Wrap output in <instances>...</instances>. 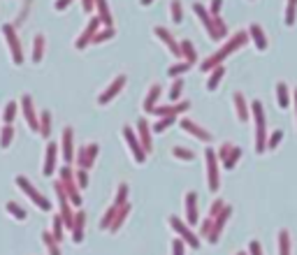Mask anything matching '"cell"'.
<instances>
[{"mask_svg":"<svg viewBox=\"0 0 297 255\" xmlns=\"http://www.w3.org/2000/svg\"><path fill=\"white\" fill-rule=\"evenodd\" d=\"M12 139H14V128L5 126L2 130H0V149H9Z\"/></svg>","mask_w":297,"mask_h":255,"instance_id":"cell-39","label":"cell"},{"mask_svg":"<svg viewBox=\"0 0 297 255\" xmlns=\"http://www.w3.org/2000/svg\"><path fill=\"white\" fill-rule=\"evenodd\" d=\"M21 112H23V119H26V123L31 126L33 132H40V116L35 114V107H33V98L26 93V95H21Z\"/></svg>","mask_w":297,"mask_h":255,"instance_id":"cell-12","label":"cell"},{"mask_svg":"<svg viewBox=\"0 0 297 255\" xmlns=\"http://www.w3.org/2000/svg\"><path fill=\"white\" fill-rule=\"evenodd\" d=\"M230 213H232V207H230V204H225V207H223V211H221V213H218V216L213 218V227H212V234H209V237H207V241H209V244H216V241L221 239L223 225H225V223H228Z\"/></svg>","mask_w":297,"mask_h":255,"instance_id":"cell-13","label":"cell"},{"mask_svg":"<svg viewBox=\"0 0 297 255\" xmlns=\"http://www.w3.org/2000/svg\"><path fill=\"white\" fill-rule=\"evenodd\" d=\"M170 227L174 230V234L179 237V239L186 241V246H191V248H200V239L195 237V232L191 230V225H188V223H183V220H179L176 216H170Z\"/></svg>","mask_w":297,"mask_h":255,"instance_id":"cell-6","label":"cell"},{"mask_svg":"<svg viewBox=\"0 0 297 255\" xmlns=\"http://www.w3.org/2000/svg\"><path fill=\"white\" fill-rule=\"evenodd\" d=\"M119 209H121V207H114V204H112V207L105 211V216L100 218V230H109V227H112L114 216H116V211H119Z\"/></svg>","mask_w":297,"mask_h":255,"instance_id":"cell-36","label":"cell"},{"mask_svg":"<svg viewBox=\"0 0 297 255\" xmlns=\"http://www.w3.org/2000/svg\"><path fill=\"white\" fill-rule=\"evenodd\" d=\"M95 9H98V19L102 21L105 28H112V14L107 7V0H95Z\"/></svg>","mask_w":297,"mask_h":255,"instance_id":"cell-27","label":"cell"},{"mask_svg":"<svg viewBox=\"0 0 297 255\" xmlns=\"http://www.w3.org/2000/svg\"><path fill=\"white\" fill-rule=\"evenodd\" d=\"M128 213H130V204H123L121 209L116 211V216H114V223H112V227H109V232L112 234H116L119 230H121V225L126 223V218H128Z\"/></svg>","mask_w":297,"mask_h":255,"instance_id":"cell-28","label":"cell"},{"mask_svg":"<svg viewBox=\"0 0 297 255\" xmlns=\"http://www.w3.org/2000/svg\"><path fill=\"white\" fill-rule=\"evenodd\" d=\"M16 109H19L16 102H7V105H5V109H2V121H5V126H12V121L16 119Z\"/></svg>","mask_w":297,"mask_h":255,"instance_id":"cell-41","label":"cell"},{"mask_svg":"<svg viewBox=\"0 0 297 255\" xmlns=\"http://www.w3.org/2000/svg\"><path fill=\"white\" fill-rule=\"evenodd\" d=\"M126 82H128V77H126V75L116 77L114 82L109 84V86H107V88L98 95V105H109V102H112V100H114L116 95H119V93L126 88Z\"/></svg>","mask_w":297,"mask_h":255,"instance_id":"cell-11","label":"cell"},{"mask_svg":"<svg viewBox=\"0 0 297 255\" xmlns=\"http://www.w3.org/2000/svg\"><path fill=\"white\" fill-rule=\"evenodd\" d=\"M70 2H72V0H56V9H58V12H63V9L68 7Z\"/></svg>","mask_w":297,"mask_h":255,"instance_id":"cell-58","label":"cell"},{"mask_svg":"<svg viewBox=\"0 0 297 255\" xmlns=\"http://www.w3.org/2000/svg\"><path fill=\"white\" fill-rule=\"evenodd\" d=\"M5 211H7L9 216H14L16 220H26V216H28V211L23 209V207H19L16 202H7L5 204Z\"/></svg>","mask_w":297,"mask_h":255,"instance_id":"cell-37","label":"cell"},{"mask_svg":"<svg viewBox=\"0 0 297 255\" xmlns=\"http://www.w3.org/2000/svg\"><path fill=\"white\" fill-rule=\"evenodd\" d=\"M230 149H232V144H230V142H225V144H221V149L216 151V156H218V160H223V158L228 156V151H230Z\"/></svg>","mask_w":297,"mask_h":255,"instance_id":"cell-56","label":"cell"},{"mask_svg":"<svg viewBox=\"0 0 297 255\" xmlns=\"http://www.w3.org/2000/svg\"><path fill=\"white\" fill-rule=\"evenodd\" d=\"M223 77H225V68H223V65H218L216 70H212V72H209V79H207V90L218 88V84H221Z\"/></svg>","mask_w":297,"mask_h":255,"instance_id":"cell-29","label":"cell"},{"mask_svg":"<svg viewBox=\"0 0 297 255\" xmlns=\"http://www.w3.org/2000/svg\"><path fill=\"white\" fill-rule=\"evenodd\" d=\"M249 35H251V42L255 44V49H258V51H265L267 49V38H265V33H262V28H260L258 23H251Z\"/></svg>","mask_w":297,"mask_h":255,"instance_id":"cell-23","label":"cell"},{"mask_svg":"<svg viewBox=\"0 0 297 255\" xmlns=\"http://www.w3.org/2000/svg\"><path fill=\"white\" fill-rule=\"evenodd\" d=\"M181 90H183V79H176V82L172 84V88H170L168 98L172 100V102H176V100L181 98Z\"/></svg>","mask_w":297,"mask_h":255,"instance_id":"cell-48","label":"cell"},{"mask_svg":"<svg viewBox=\"0 0 297 255\" xmlns=\"http://www.w3.org/2000/svg\"><path fill=\"white\" fill-rule=\"evenodd\" d=\"M295 9H297V0H288V5H286V26L295 23Z\"/></svg>","mask_w":297,"mask_h":255,"instance_id":"cell-50","label":"cell"},{"mask_svg":"<svg viewBox=\"0 0 297 255\" xmlns=\"http://www.w3.org/2000/svg\"><path fill=\"white\" fill-rule=\"evenodd\" d=\"M232 105H235L237 119H239V121H249V107H246V100H244L242 93H235V95H232Z\"/></svg>","mask_w":297,"mask_h":255,"instance_id":"cell-25","label":"cell"},{"mask_svg":"<svg viewBox=\"0 0 297 255\" xmlns=\"http://www.w3.org/2000/svg\"><path fill=\"white\" fill-rule=\"evenodd\" d=\"M160 86L158 84H153L151 88H149V93H146V98H144V112L146 114H153V109L158 107V98H160Z\"/></svg>","mask_w":297,"mask_h":255,"instance_id":"cell-24","label":"cell"},{"mask_svg":"<svg viewBox=\"0 0 297 255\" xmlns=\"http://www.w3.org/2000/svg\"><path fill=\"white\" fill-rule=\"evenodd\" d=\"M188 102H176V105H165V107H156L153 109V114L158 116V119H165V116H179V114H183V112H188Z\"/></svg>","mask_w":297,"mask_h":255,"instance_id":"cell-19","label":"cell"},{"mask_svg":"<svg viewBox=\"0 0 297 255\" xmlns=\"http://www.w3.org/2000/svg\"><path fill=\"white\" fill-rule=\"evenodd\" d=\"M44 35H35V40H33V63H40L42 60V56H44Z\"/></svg>","mask_w":297,"mask_h":255,"instance_id":"cell-30","label":"cell"},{"mask_svg":"<svg viewBox=\"0 0 297 255\" xmlns=\"http://www.w3.org/2000/svg\"><path fill=\"white\" fill-rule=\"evenodd\" d=\"M293 102H295V112H297V88L293 90Z\"/></svg>","mask_w":297,"mask_h":255,"instance_id":"cell-59","label":"cell"},{"mask_svg":"<svg viewBox=\"0 0 297 255\" xmlns=\"http://www.w3.org/2000/svg\"><path fill=\"white\" fill-rule=\"evenodd\" d=\"M253 112V123H255V153H265L267 151V121H265V109L258 100L251 102Z\"/></svg>","mask_w":297,"mask_h":255,"instance_id":"cell-2","label":"cell"},{"mask_svg":"<svg viewBox=\"0 0 297 255\" xmlns=\"http://www.w3.org/2000/svg\"><path fill=\"white\" fill-rule=\"evenodd\" d=\"M249 253H251V255H262V246H260V241L253 239L251 244H249Z\"/></svg>","mask_w":297,"mask_h":255,"instance_id":"cell-55","label":"cell"},{"mask_svg":"<svg viewBox=\"0 0 297 255\" xmlns=\"http://www.w3.org/2000/svg\"><path fill=\"white\" fill-rule=\"evenodd\" d=\"M172 156L176 158V160H183V163H191V160H195V153L188 149H183V146H174L172 149Z\"/></svg>","mask_w":297,"mask_h":255,"instance_id":"cell-42","label":"cell"},{"mask_svg":"<svg viewBox=\"0 0 297 255\" xmlns=\"http://www.w3.org/2000/svg\"><path fill=\"white\" fill-rule=\"evenodd\" d=\"M205 163H207V183H209V190L216 193L218 186H221V179H218V156H216V151L212 146L205 151Z\"/></svg>","mask_w":297,"mask_h":255,"instance_id":"cell-5","label":"cell"},{"mask_svg":"<svg viewBox=\"0 0 297 255\" xmlns=\"http://www.w3.org/2000/svg\"><path fill=\"white\" fill-rule=\"evenodd\" d=\"M121 132H123V139H126V144H128L130 153H132V158H135V163L144 165V163H146V151H144V146H142V142H139L137 132H135L132 128H128V126L123 128Z\"/></svg>","mask_w":297,"mask_h":255,"instance_id":"cell-7","label":"cell"},{"mask_svg":"<svg viewBox=\"0 0 297 255\" xmlns=\"http://www.w3.org/2000/svg\"><path fill=\"white\" fill-rule=\"evenodd\" d=\"M176 123V116H165V119H158L156 121V126L151 128V132H156V135H163L168 128H172Z\"/></svg>","mask_w":297,"mask_h":255,"instance_id":"cell-34","label":"cell"},{"mask_svg":"<svg viewBox=\"0 0 297 255\" xmlns=\"http://www.w3.org/2000/svg\"><path fill=\"white\" fill-rule=\"evenodd\" d=\"M181 56H183V63L195 65V60H198V51H195V46H193L191 40H181Z\"/></svg>","mask_w":297,"mask_h":255,"instance_id":"cell-26","label":"cell"},{"mask_svg":"<svg viewBox=\"0 0 297 255\" xmlns=\"http://www.w3.org/2000/svg\"><path fill=\"white\" fill-rule=\"evenodd\" d=\"M212 227H213V218H207L205 223H202V225H200V234H202V237H209V234H212Z\"/></svg>","mask_w":297,"mask_h":255,"instance_id":"cell-54","label":"cell"},{"mask_svg":"<svg viewBox=\"0 0 297 255\" xmlns=\"http://www.w3.org/2000/svg\"><path fill=\"white\" fill-rule=\"evenodd\" d=\"M153 35L165 42V46L170 49V53H172V56H176V58H183V56H181V44H176V40L172 38V33H170L168 28H160V26H156V28H153Z\"/></svg>","mask_w":297,"mask_h":255,"instance_id":"cell-15","label":"cell"},{"mask_svg":"<svg viewBox=\"0 0 297 255\" xmlns=\"http://www.w3.org/2000/svg\"><path fill=\"white\" fill-rule=\"evenodd\" d=\"M126 200H128V186H126V183H121V186L116 188L114 207H123V204H128V202H126Z\"/></svg>","mask_w":297,"mask_h":255,"instance_id":"cell-46","label":"cell"},{"mask_svg":"<svg viewBox=\"0 0 297 255\" xmlns=\"http://www.w3.org/2000/svg\"><path fill=\"white\" fill-rule=\"evenodd\" d=\"M16 186L21 188L23 195L28 197V200H31V202L35 204L38 209H42V211H51V202H49V200H46V197L42 195V193H40L38 188L33 186V183H31L28 179H26V176H16Z\"/></svg>","mask_w":297,"mask_h":255,"instance_id":"cell-3","label":"cell"},{"mask_svg":"<svg viewBox=\"0 0 297 255\" xmlns=\"http://www.w3.org/2000/svg\"><path fill=\"white\" fill-rule=\"evenodd\" d=\"M181 130H186L188 135H193L195 139H200V142H205V144L212 142V135L207 132L205 128H200L198 123H193V121H188V119H183V121H181Z\"/></svg>","mask_w":297,"mask_h":255,"instance_id":"cell-18","label":"cell"},{"mask_svg":"<svg viewBox=\"0 0 297 255\" xmlns=\"http://www.w3.org/2000/svg\"><path fill=\"white\" fill-rule=\"evenodd\" d=\"M84 227H86L84 211H77L75 225H72V241H75V244H82V241H84Z\"/></svg>","mask_w":297,"mask_h":255,"instance_id":"cell-21","label":"cell"},{"mask_svg":"<svg viewBox=\"0 0 297 255\" xmlns=\"http://www.w3.org/2000/svg\"><path fill=\"white\" fill-rule=\"evenodd\" d=\"M281 139H283V130H274L272 135L267 137V151H274L281 144Z\"/></svg>","mask_w":297,"mask_h":255,"instance_id":"cell-47","label":"cell"},{"mask_svg":"<svg viewBox=\"0 0 297 255\" xmlns=\"http://www.w3.org/2000/svg\"><path fill=\"white\" fill-rule=\"evenodd\" d=\"M237 255H246V253H237Z\"/></svg>","mask_w":297,"mask_h":255,"instance_id":"cell-61","label":"cell"},{"mask_svg":"<svg viewBox=\"0 0 297 255\" xmlns=\"http://www.w3.org/2000/svg\"><path fill=\"white\" fill-rule=\"evenodd\" d=\"M116 33H114V28H102V30H98L95 33V38H93V44H102V42H107V40H112Z\"/></svg>","mask_w":297,"mask_h":255,"instance_id":"cell-44","label":"cell"},{"mask_svg":"<svg viewBox=\"0 0 297 255\" xmlns=\"http://www.w3.org/2000/svg\"><path fill=\"white\" fill-rule=\"evenodd\" d=\"M63 227H65V223H63V218L61 213L58 216H53V225H51V234H53V239L61 244L63 239H65V234H63Z\"/></svg>","mask_w":297,"mask_h":255,"instance_id":"cell-38","label":"cell"},{"mask_svg":"<svg viewBox=\"0 0 297 255\" xmlns=\"http://www.w3.org/2000/svg\"><path fill=\"white\" fill-rule=\"evenodd\" d=\"M153 0H142V5H151Z\"/></svg>","mask_w":297,"mask_h":255,"instance_id":"cell-60","label":"cell"},{"mask_svg":"<svg viewBox=\"0 0 297 255\" xmlns=\"http://www.w3.org/2000/svg\"><path fill=\"white\" fill-rule=\"evenodd\" d=\"M100 26H102V21H100L98 16H95V19H91V21H88V26L84 28V33H82V35L75 40L77 49H84V46L93 44V38H95V33L100 30Z\"/></svg>","mask_w":297,"mask_h":255,"instance_id":"cell-14","label":"cell"},{"mask_svg":"<svg viewBox=\"0 0 297 255\" xmlns=\"http://www.w3.org/2000/svg\"><path fill=\"white\" fill-rule=\"evenodd\" d=\"M40 135L44 137V139H49V135H51V114L46 112V109L40 114Z\"/></svg>","mask_w":297,"mask_h":255,"instance_id":"cell-33","label":"cell"},{"mask_svg":"<svg viewBox=\"0 0 297 255\" xmlns=\"http://www.w3.org/2000/svg\"><path fill=\"white\" fill-rule=\"evenodd\" d=\"M170 14H172V21L174 23L183 21V12H181V2H179V0H172V2H170Z\"/></svg>","mask_w":297,"mask_h":255,"instance_id":"cell-45","label":"cell"},{"mask_svg":"<svg viewBox=\"0 0 297 255\" xmlns=\"http://www.w3.org/2000/svg\"><path fill=\"white\" fill-rule=\"evenodd\" d=\"M246 40H249V33H237L235 38L230 40V42H225V44H223L221 49H218V51L212 53V56H209L207 60H202V63H200L202 72H212V70H216L218 65H223V60L228 58V56H230L232 51H237L239 46H244V44H246Z\"/></svg>","mask_w":297,"mask_h":255,"instance_id":"cell-1","label":"cell"},{"mask_svg":"<svg viewBox=\"0 0 297 255\" xmlns=\"http://www.w3.org/2000/svg\"><path fill=\"white\" fill-rule=\"evenodd\" d=\"M86 172H88V170H77V172H75V179H77V186H79V188L88 186V174H86Z\"/></svg>","mask_w":297,"mask_h":255,"instance_id":"cell-51","label":"cell"},{"mask_svg":"<svg viewBox=\"0 0 297 255\" xmlns=\"http://www.w3.org/2000/svg\"><path fill=\"white\" fill-rule=\"evenodd\" d=\"M42 241H44V246H46V251H49V255H63L61 248H58V241L53 239V234L49 232V230H44V232H42Z\"/></svg>","mask_w":297,"mask_h":255,"instance_id":"cell-31","label":"cell"},{"mask_svg":"<svg viewBox=\"0 0 297 255\" xmlns=\"http://www.w3.org/2000/svg\"><path fill=\"white\" fill-rule=\"evenodd\" d=\"M188 70H191V65H188V63H176V65H172V68L168 70V75L172 77V79H174V77H181V75H186Z\"/></svg>","mask_w":297,"mask_h":255,"instance_id":"cell-49","label":"cell"},{"mask_svg":"<svg viewBox=\"0 0 297 255\" xmlns=\"http://www.w3.org/2000/svg\"><path fill=\"white\" fill-rule=\"evenodd\" d=\"M198 195H195V190H191L188 195H186V223L191 227L198 225Z\"/></svg>","mask_w":297,"mask_h":255,"instance_id":"cell-17","label":"cell"},{"mask_svg":"<svg viewBox=\"0 0 297 255\" xmlns=\"http://www.w3.org/2000/svg\"><path fill=\"white\" fill-rule=\"evenodd\" d=\"M276 98H279V107L281 109H288V105H290V93H288V86L286 84H279L276 86Z\"/></svg>","mask_w":297,"mask_h":255,"instance_id":"cell-35","label":"cell"},{"mask_svg":"<svg viewBox=\"0 0 297 255\" xmlns=\"http://www.w3.org/2000/svg\"><path fill=\"white\" fill-rule=\"evenodd\" d=\"M2 38H5V42H7V46H9L12 63H14V65H21V63H23V49H21V44H19V38H16L14 26L2 23Z\"/></svg>","mask_w":297,"mask_h":255,"instance_id":"cell-8","label":"cell"},{"mask_svg":"<svg viewBox=\"0 0 297 255\" xmlns=\"http://www.w3.org/2000/svg\"><path fill=\"white\" fill-rule=\"evenodd\" d=\"M223 207H225V202H223V200H213L212 207H209V218H216V216H218V213L223 211Z\"/></svg>","mask_w":297,"mask_h":255,"instance_id":"cell-52","label":"cell"},{"mask_svg":"<svg viewBox=\"0 0 297 255\" xmlns=\"http://www.w3.org/2000/svg\"><path fill=\"white\" fill-rule=\"evenodd\" d=\"M61 183L65 186V193H68V197H70V202L75 204V207H82V195H79V186H77V179H75V172L70 170L68 165H63L61 167Z\"/></svg>","mask_w":297,"mask_h":255,"instance_id":"cell-4","label":"cell"},{"mask_svg":"<svg viewBox=\"0 0 297 255\" xmlns=\"http://www.w3.org/2000/svg\"><path fill=\"white\" fill-rule=\"evenodd\" d=\"M239 158H242V149H239V146H232V149L228 151V156L223 158V167H225V170H232V167L239 163Z\"/></svg>","mask_w":297,"mask_h":255,"instance_id":"cell-32","label":"cell"},{"mask_svg":"<svg viewBox=\"0 0 297 255\" xmlns=\"http://www.w3.org/2000/svg\"><path fill=\"white\" fill-rule=\"evenodd\" d=\"M98 151H100L98 144H88V146H82V149L75 153L77 167H79V170H91L93 163H95V158H98Z\"/></svg>","mask_w":297,"mask_h":255,"instance_id":"cell-9","label":"cell"},{"mask_svg":"<svg viewBox=\"0 0 297 255\" xmlns=\"http://www.w3.org/2000/svg\"><path fill=\"white\" fill-rule=\"evenodd\" d=\"M213 40H223L225 35H228V28H225V23H223L221 16H213Z\"/></svg>","mask_w":297,"mask_h":255,"instance_id":"cell-43","label":"cell"},{"mask_svg":"<svg viewBox=\"0 0 297 255\" xmlns=\"http://www.w3.org/2000/svg\"><path fill=\"white\" fill-rule=\"evenodd\" d=\"M172 255H186V241H181L176 237V239L172 241Z\"/></svg>","mask_w":297,"mask_h":255,"instance_id":"cell-53","label":"cell"},{"mask_svg":"<svg viewBox=\"0 0 297 255\" xmlns=\"http://www.w3.org/2000/svg\"><path fill=\"white\" fill-rule=\"evenodd\" d=\"M137 137H139V142H142V146H144V151L149 153L153 149V144H151V128H149L146 119L137 121Z\"/></svg>","mask_w":297,"mask_h":255,"instance_id":"cell-20","label":"cell"},{"mask_svg":"<svg viewBox=\"0 0 297 255\" xmlns=\"http://www.w3.org/2000/svg\"><path fill=\"white\" fill-rule=\"evenodd\" d=\"M193 12L200 16V21L205 23V28H207V33H209V38L213 40V33H216V30H213V16L209 14V12H207V9L202 7L200 2H195V5H193Z\"/></svg>","mask_w":297,"mask_h":255,"instance_id":"cell-22","label":"cell"},{"mask_svg":"<svg viewBox=\"0 0 297 255\" xmlns=\"http://www.w3.org/2000/svg\"><path fill=\"white\" fill-rule=\"evenodd\" d=\"M75 130L72 128H63V137H61V156L65 160V165L75 163Z\"/></svg>","mask_w":297,"mask_h":255,"instance_id":"cell-10","label":"cell"},{"mask_svg":"<svg viewBox=\"0 0 297 255\" xmlns=\"http://www.w3.org/2000/svg\"><path fill=\"white\" fill-rule=\"evenodd\" d=\"M56 158H58V144L49 142L44 151V163H42V174L44 176H51L56 172Z\"/></svg>","mask_w":297,"mask_h":255,"instance_id":"cell-16","label":"cell"},{"mask_svg":"<svg viewBox=\"0 0 297 255\" xmlns=\"http://www.w3.org/2000/svg\"><path fill=\"white\" fill-rule=\"evenodd\" d=\"M221 5H223V0H212L209 14H212V16H218V12H221Z\"/></svg>","mask_w":297,"mask_h":255,"instance_id":"cell-57","label":"cell"},{"mask_svg":"<svg viewBox=\"0 0 297 255\" xmlns=\"http://www.w3.org/2000/svg\"><path fill=\"white\" fill-rule=\"evenodd\" d=\"M279 255H290V234L288 230L279 232Z\"/></svg>","mask_w":297,"mask_h":255,"instance_id":"cell-40","label":"cell"}]
</instances>
